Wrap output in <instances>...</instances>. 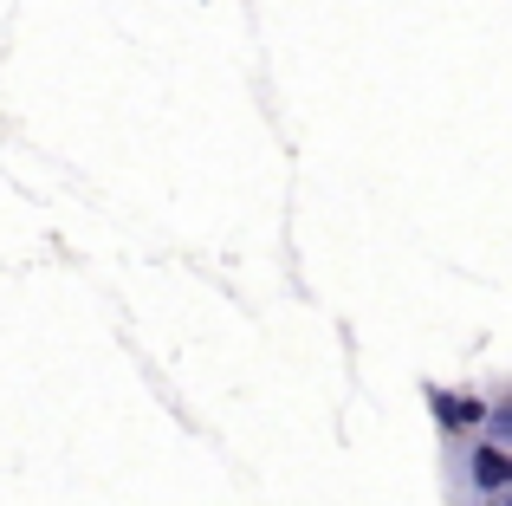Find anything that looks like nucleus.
I'll return each mask as SVG.
<instances>
[{
    "mask_svg": "<svg viewBox=\"0 0 512 506\" xmlns=\"http://www.w3.org/2000/svg\"><path fill=\"white\" fill-rule=\"evenodd\" d=\"M435 409H441V422H454V429H480V416H487L480 396H461V403H454V396H435Z\"/></svg>",
    "mask_w": 512,
    "mask_h": 506,
    "instance_id": "nucleus-2",
    "label": "nucleus"
},
{
    "mask_svg": "<svg viewBox=\"0 0 512 506\" xmlns=\"http://www.w3.org/2000/svg\"><path fill=\"white\" fill-rule=\"evenodd\" d=\"M461 494L467 506H493V500H512V448H493V442H467V461H461Z\"/></svg>",
    "mask_w": 512,
    "mask_h": 506,
    "instance_id": "nucleus-1",
    "label": "nucleus"
}]
</instances>
